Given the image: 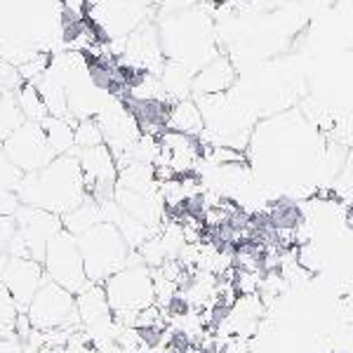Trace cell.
Masks as SVG:
<instances>
[{
    "mask_svg": "<svg viewBox=\"0 0 353 353\" xmlns=\"http://www.w3.org/2000/svg\"><path fill=\"white\" fill-rule=\"evenodd\" d=\"M109 299V306L116 316L118 325L132 323V318L139 311H144L146 306L153 304L156 299V283L149 271V266L141 261L137 252H130L128 264L121 271H116L113 276L106 278L101 283Z\"/></svg>",
    "mask_w": 353,
    "mask_h": 353,
    "instance_id": "obj_3",
    "label": "cell"
},
{
    "mask_svg": "<svg viewBox=\"0 0 353 353\" xmlns=\"http://www.w3.org/2000/svg\"><path fill=\"white\" fill-rule=\"evenodd\" d=\"M73 151H76V158L81 163L83 184L88 198H92L97 203L113 201V191H116L118 179V163L109 146L101 141V144L88 146V149Z\"/></svg>",
    "mask_w": 353,
    "mask_h": 353,
    "instance_id": "obj_10",
    "label": "cell"
},
{
    "mask_svg": "<svg viewBox=\"0 0 353 353\" xmlns=\"http://www.w3.org/2000/svg\"><path fill=\"white\" fill-rule=\"evenodd\" d=\"M76 241L83 257L85 276L90 283H99V285L116 271H121L132 252L113 221H97L94 226L76 236Z\"/></svg>",
    "mask_w": 353,
    "mask_h": 353,
    "instance_id": "obj_4",
    "label": "cell"
},
{
    "mask_svg": "<svg viewBox=\"0 0 353 353\" xmlns=\"http://www.w3.org/2000/svg\"><path fill=\"white\" fill-rule=\"evenodd\" d=\"M0 146H3L5 156H8L24 174L36 172V170L45 168V165L52 163L57 158L54 149L48 141V134H45L43 125L33 123V121L21 123Z\"/></svg>",
    "mask_w": 353,
    "mask_h": 353,
    "instance_id": "obj_9",
    "label": "cell"
},
{
    "mask_svg": "<svg viewBox=\"0 0 353 353\" xmlns=\"http://www.w3.org/2000/svg\"><path fill=\"white\" fill-rule=\"evenodd\" d=\"M161 48L170 64L193 73L212 54V28L201 12H176L161 24Z\"/></svg>",
    "mask_w": 353,
    "mask_h": 353,
    "instance_id": "obj_2",
    "label": "cell"
},
{
    "mask_svg": "<svg viewBox=\"0 0 353 353\" xmlns=\"http://www.w3.org/2000/svg\"><path fill=\"white\" fill-rule=\"evenodd\" d=\"M14 101L19 106V113L24 121H33V123H43L45 118L50 116L48 106H45L41 92L38 88L33 85V81H21L19 88L14 90Z\"/></svg>",
    "mask_w": 353,
    "mask_h": 353,
    "instance_id": "obj_16",
    "label": "cell"
},
{
    "mask_svg": "<svg viewBox=\"0 0 353 353\" xmlns=\"http://www.w3.org/2000/svg\"><path fill=\"white\" fill-rule=\"evenodd\" d=\"M26 316L38 332L48 330H81L76 313V294L45 278V283L33 294L26 306Z\"/></svg>",
    "mask_w": 353,
    "mask_h": 353,
    "instance_id": "obj_5",
    "label": "cell"
},
{
    "mask_svg": "<svg viewBox=\"0 0 353 353\" xmlns=\"http://www.w3.org/2000/svg\"><path fill=\"white\" fill-rule=\"evenodd\" d=\"M21 123H24V118H21V113H19L14 94L12 92L0 94V144H3Z\"/></svg>",
    "mask_w": 353,
    "mask_h": 353,
    "instance_id": "obj_19",
    "label": "cell"
},
{
    "mask_svg": "<svg viewBox=\"0 0 353 353\" xmlns=\"http://www.w3.org/2000/svg\"><path fill=\"white\" fill-rule=\"evenodd\" d=\"M41 264L50 281H54L57 285L66 288L73 294H78L90 283L88 276H85V266H83V257H81V250H78L76 236L68 233L66 229L57 231L50 238Z\"/></svg>",
    "mask_w": 353,
    "mask_h": 353,
    "instance_id": "obj_7",
    "label": "cell"
},
{
    "mask_svg": "<svg viewBox=\"0 0 353 353\" xmlns=\"http://www.w3.org/2000/svg\"><path fill=\"white\" fill-rule=\"evenodd\" d=\"M97 221H104L101 205L92 201V198H85L78 208H73L71 212H66L64 217H61V226H64L68 233H73V236H81L83 231H88Z\"/></svg>",
    "mask_w": 353,
    "mask_h": 353,
    "instance_id": "obj_17",
    "label": "cell"
},
{
    "mask_svg": "<svg viewBox=\"0 0 353 353\" xmlns=\"http://www.w3.org/2000/svg\"><path fill=\"white\" fill-rule=\"evenodd\" d=\"M17 198L21 205H31L38 210H48L52 214L64 217L73 208H78L88 193H85L81 163L76 151L61 153L52 163L36 172L21 174L17 186Z\"/></svg>",
    "mask_w": 353,
    "mask_h": 353,
    "instance_id": "obj_1",
    "label": "cell"
},
{
    "mask_svg": "<svg viewBox=\"0 0 353 353\" xmlns=\"http://www.w3.org/2000/svg\"><path fill=\"white\" fill-rule=\"evenodd\" d=\"M45 278L48 276L43 271V264L31 257H10L3 273H0V283L12 294L19 311H26V306L31 304L33 294L45 283Z\"/></svg>",
    "mask_w": 353,
    "mask_h": 353,
    "instance_id": "obj_12",
    "label": "cell"
},
{
    "mask_svg": "<svg viewBox=\"0 0 353 353\" xmlns=\"http://www.w3.org/2000/svg\"><path fill=\"white\" fill-rule=\"evenodd\" d=\"M203 111L198 104H193L191 99H179L170 109L168 116V130L181 134H198L203 130Z\"/></svg>",
    "mask_w": 353,
    "mask_h": 353,
    "instance_id": "obj_15",
    "label": "cell"
},
{
    "mask_svg": "<svg viewBox=\"0 0 353 353\" xmlns=\"http://www.w3.org/2000/svg\"><path fill=\"white\" fill-rule=\"evenodd\" d=\"M17 313H19V309H17L12 294H10L8 288H5L3 283H0V337H3V334L12 332Z\"/></svg>",
    "mask_w": 353,
    "mask_h": 353,
    "instance_id": "obj_21",
    "label": "cell"
},
{
    "mask_svg": "<svg viewBox=\"0 0 353 353\" xmlns=\"http://www.w3.org/2000/svg\"><path fill=\"white\" fill-rule=\"evenodd\" d=\"M17 233L8 248L10 257H31L43 261L45 248L57 231H61V217L48 210H38L31 205H19L14 212Z\"/></svg>",
    "mask_w": 353,
    "mask_h": 353,
    "instance_id": "obj_6",
    "label": "cell"
},
{
    "mask_svg": "<svg viewBox=\"0 0 353 353\" xmlns=\"http://www.w3.org/2000/svg\"><path fill=\"white\" fill-rule=\"evenodd\" d=\"M21 83V76L17 71V66H12L10 61L0 59V94L14 92Z\"/></svg>",
    "mask_w": 353,
    "mask_h": 353,
    "instance_id": "obj_22",
    "label": "cell"
},
{
    "mask_svg": "<svg viewBox=\"0 0 353 353\" xmlns=\"http://www.w3.org/2000/svg\"><path fill=\"white\" fill-rule=\"evenodd\" d=\"M41 125H43L50 146L54 149L57 156H61V153H71L73 149H76V144H73V125L68 121L48 116Z\"/></svg>",
    "mask_w": 353,
    "mask_h": 353,
    "instance_id": "obj_18",
    "label": "cell"
},
{
    "mask_svg": "<svg viewBox=\"0 0 353 353\" xmlns=\"http://www.w3.org/2000/svg\"><path fill=\"white\" fill-rule=\"evenodd\" d=\"M101 130L94 118H83V121L73 123V144L76 149H88V146L101 144Z\"/></svg>",
    "mask_w": 353,
    "mask_h": 353,
    "instance_id": "obj_20",
    "label": "cell"
},
{
    "mask_svg": "<svg viewBox=\"0 0 353 353\" xmlns=\"http://www.w3.org/2000/svg\"><path fill=\"white\" fill-rule=\"evenodd\" d=\"M76 313L78 325L97 349H104L106 344H116L118 323L113 316L106 292L99 283H88L81 292L76 294Z\"/></svg>",
    "mask_w": 353,
    "mask_h": 353,
    "instance_id": "obj_8",
    "label": "cell"
},
{
    "mask_svg": "<svg viewBox=\"0 0 353 353\" xmlns=\"http://www.w3.org/2000/svg\"><path fill=\"white\" fill-rule=\"evenodd\" d=\"M21 170L5 156L3 146H0V217L5 214H14L19 208V198H17V186L21 179Z\"/></svg>",
    "mask_w": 353,
    "mask_h": 353,
    "instance_id": "obj_14",
    "label": "cell"
},
{
    "mask_svg": "<svg viewBox=\"0 0 353 353\" xmlns=\"http://www.w3.org/2000/svg\"><path fill=\"white\" fill-rule=\"evenodd\" d=\"M231 83H233V68L229 61L212 59L198 71L191 88L196 90L198 94H221L231 88Z\"/></svg>",
    "mask_w": 353,
    "mask_h": 353,
    "instance_id": "obj_13",
    "label": "cell"
},
{
    "mask_svg": "<svg viewBox=\"0 0 353 353\" xmlns=\"http://www.w3.org/2000/svg\"><path fill=\"white\" fill-rule=\"evenodd\" d=\"M97 125L101 130V139L109 146L111 153L116 156V163L132 149V144L141 137V130L137 125L134 116L130 113L128 106L123 104L121 97L106 99L104 106L94 116Z\"/></svg>",
    "mask_w": 353,
    "mask_h": 353,
    "instance_id": "obj_11",
    "label": "cell"
}]
</instances>
